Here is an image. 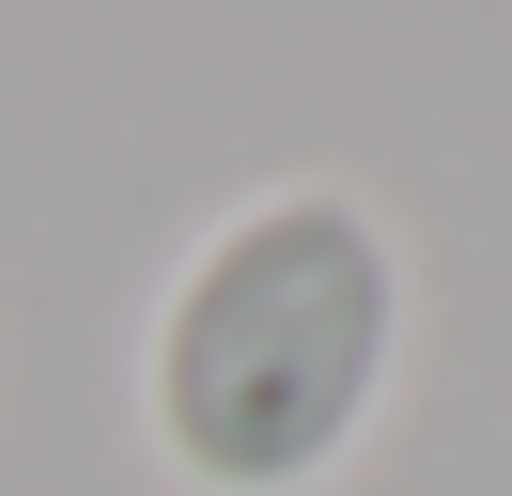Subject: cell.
Returning <instances> with one entry per match:
<instances>
[{
  "label": "cell",
  "instance_id": "6da1fadb",
  "mask_svg": "<svg viewBox=\"0 0 512 496\" xmlns=\"http://www.w3.org/2000/svg\"><path fill=\"white\" fill-rule=\"evenodd\" d=\"M404 388V248L357 186H264L140 326V434L187 496H326Z\"/></svg>",
  "mask_w": 512,
  "mask_h": 496
}]
</instances>
